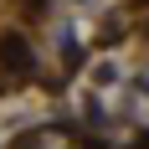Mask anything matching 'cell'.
Returning a JSON list of instances; mask_svg holds the SVG:
<instances>
[{
    "label": "cell",
    "mask_w": 149,
    "mask_h": 149,
    "mask_svg": "<svg viewBox=\"0 0 149 149\" xmlns=\"http://www.w3.org/2000/svg\"><path fill=\"white\" fill-rule=\"evenodd\" d=\"M0 57L15 62V67H26V46H21V41H5V46H0Z\"/></svg>",
    "instance_id": "cell-1"
}]
</instances>
